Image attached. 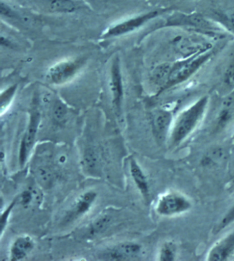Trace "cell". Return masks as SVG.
<instances>
[{"mask_svg":"<svg viewBox=\"0 0 234 261\" xmlns=\"http://www.w3.org/2000/svg\"><path fill=\"white\" fill-rule=\"evenodd\" d=\"M233 139H234V135H233Z\"/></svg>","mask_w":234,"mask_h":261,"instance_id":"obj_26","label":"cell"},{"mask_svg":"<svg viewBox=\"0 0 234 261\" xmlns=\"http://www.w3.org/2000/svg\"><path fill=\"white\" fill-rule=\"evenodd\" d=\"M233 223H234V205L226 213L225 216L222 218L221 222L218 224L215 230L216 234L221 232L222 230L229 227Z\"/></svg>","mask_w":234,"mask_h":261,"instance_id":"obj_21","label":"cell"},{"mask_svg":"<svg viewBox=\"0 0 234 261\" xmlns=\"http://www.w3.org/2000/svg\"><path fill=\"white\" fill-rule=\"evenodd\" d=\"M96 199H97V193L93 191H88L82 194L73 204L71 210L67 213L65 222H73L82 215H85L90 210Z\"/></svg>","mask_w":234,"mask_h":261,"instance_id":"obj_12","label":"cell"},{"mask_svg":"<svg viewBox=\"0 0 234 261\" xmlns=\"http://www.w3.org/2000/svg\"><path fill=\"white\" fill-rule=\"evenodd\" d=\"M193 203L189 197L181 192L171 191L160 195L155 205L158 215L163 217H173L189 212Z\"/></svg>","mask_w":234,"mask_h":261,"instance_id":"obj_3","label":"cell"},{"mask_svg":"<svg viewBox=\"0 0 234 261\" xmlns=\"http://www.w3.org/2000/svg\"><path fill=\"white\" fill-rule=\"evenodd\" d=\"M112 222L111 217L107 215H101L93 220L90 224L89 227V234L90 236H97L107 230L111 225Z\"/></svg>","mask_w":234,"mask_h":261,"instance_id":"obj_17","label":"cell"},{"mask_svg":"<svg viewBox=\"0 0 234 261\" xmlns=\"http://www.w3.org/2000/svg\"><path fill=\"white\" fill-rule=\"evenodd\" d=\"M171 63H165L158 65L152 72L151 80L159 89V93L163 92L169 80Z\"/></svg>","mask_w":234,"mask_h":261,"instance_id":"obj_15","label":"cell"},{"mask_svg":"<svg viewBox=\"0 0 234 261\" xmlns=\"http://www.w3.org/2000/svg\"><path fill=\"white\" fill-rule=\"evenodd\" d=\"M165 27H187L195 29L212 31L215 29L209 21L204 19L201 16L197 15H185V14H176L169 18Z\"/></svg>","mask_w":234,"mask_h":261,"instance_id":"obj_9","label":"cell"},{"mask_svg":"<svg viewBox=\"0 0 234 261\" xmlns=\"http://www.w3.org/2000/svg\"><path fill=\"white\" fill-rule=\"evenodd\" d=\"M82 59L67 60L55 64L49 69L45 79L49 83L59 85L67 83L77 75L83 67Z\"/></svg>","mask_w":234,"mask_h":261,"instance_id":"obj_4","label":"cell"},{"mask_svg":"<svg viewBox=\"0 0 234 261\" xmlns=\"http://www.w3.org/2000/svg\"><path fill=\"white\" fill-rule=\"evenodd\" d=\"M167 11H169V9H157L150 11L149 13L143 14V15H140L137 17L131 18V19L119 23V24L115 25V27L108 30L104 34L103 37L105 38L119 37V36L132 33V32L139 29L140 27H143L151 20L165 13Z\"/></svg>","mask_w":234,"mask_h":261,"instance_id":"obj_5","label":"cell"},{"mask_svg":"<svg viewBox=\"0 0 234 261\" xmlns=\"http://www.w3.org/2000/svg\"><path fill=\"white\" fill-rule=\"evenodd\" d=\"M40 121V115L37 111H34L31 115L29 126L27 127L25 135L22 139L19 149V164L21 166L25 165L27 160L30 151L33 148L37 137L38 127Z\"/></svg>","mask_w":234,"mask_h":261,"instance_id":"obj_6","label":"cell"},{"mask_svg":"<svg viewBox=\"0 0 234 261\" xmlns=\"http://www.w3.org/2000/svg\"><path fill=\"white\" fill-rule=\"evenodd\" d=\"M129 169L132 178H133L138 190L143 195L144 198H149V186L147 176H145V173L137 161L134 159H132L130 161Z\"/></svg>","mask_w":234,"mask_h":261,"instance_id":"obj_13","label":"cell"},{"mask_svg":"<svg viewBox=\"0 0 234 261\" xmlns=\"http://www.w3.org/2000/svg\"><path fill=\"white\" fill-rule=\"evenodd\" d=\"M43 3L45 7L54 13H72L77 9V5L73 0H43Z\"/></svg>","mask_w":234,"mask_h":261,"instance_id":"obj_16","label":"cell"},{"mask_svg":"<svg viewBox=\"0 0 234 261\" xmlns=\"http://www.w3.org/2000/svg\"><path fill=\"white\" fill-rule=\"evenodd\" d=\"M16 89H17V86H13V87L8 89L7 90L5 91V93H3V94H2V111H3L5 108L6 109L7 105H9L10 101H11L12 98H13V95L15 94Z\"/></svg>","mask_w":234,"mask_h":261,"instance_id":"obj_22","label":"cell"},{"mask_svg":"<svg viewBox=\"0 0 234 261\" xmlns=\"http://www.w3.org/2000/svg\"><path fill=\"white\" fill-rule=\"evenodd\" d=\"M15 202L12 203V204L10 205V206H9V208H8V209H7V210L5 211V213H3V214L2 215V218H1L2 233H3V232L4 231V229H5L6 224H7L8 217H9L10 213H11V211L12 210V208H13V207L14 206V205H15Z\"/></svg>","mask_w":234,"mask_h":261,"instance_id":"obj_25","label":"cell"},{"mask_svg":"<svg viewBox=\"0 0 234 261\" xmlns=\"http://www.w3.org/2000/svg\"><path fill=\"white\" fill-rule=\"evenodd\" d=\"M37 178L40 184L43 187H50L53 182V174L51 170L46 167H40L37 169Z\"/></svg>","mask_w":234,"mask_h":261,"instance_id":"obj_20","label":"cell"},{"mask_svg":"<svg viewBox=\"0 0 234 261\" xmlns=\"http://www.w3.org/2000/svg\"><path fill=\"white\" fill-rule=\"evenodd\" d=\"M67 108L65 103L60 100L56 101L54 105L53 113L54 119L57 122H63L67 117Z\"/></svg>","mask_w":234,"mask_h":261,"instance_id":"obj_19","label":"cell"},{"mask_svg":"<svg viewBox=\"0 0 234 261\" xmlns=\"http://www.w3.org/2000/svg\"><path fill=\"white\" fill-rule=\"evenodd\" d=\"M234 256V230L218 241L209 250L206 260L226 261Z\"/></svg>","mask_w":234,"mask_h":261,"instance_id":"obj_8","label":"cell"},{"mask_svg":"<svg viewBox=\"0 0 234 261\" xmlns=\"http://www.w3.org/2000/svg\"><path fill=\"white\" fill-rule=\"evenodd\" d=\"M173 121L171 111L163 109L156 111L153 115L152 125L154 135L157 141L163 142L169 139Z\"/></svg>","mask_w":234,"mask_h":261,"instance_id":"obj_10","label":"cell"},{"mask_svg":"<svg viewBox=\"0 0 234 261\" xmlns=\"http://www.w3.org/2000/svg\"><path fill=\"white\" fill-rule=\"evenodd\" d=\"M208 105L209 97L204 95L178 115L173 121L168 139L171 147L179 146L193 134L203 120Z\"/></svg>","mask_w":234,"mask_h":261,"instance_id":"obj_1","label":"cell"},{"mask_svg":"<svg viewBox=\"0 0 234 261\" xmlns=\"http://www.w3.org/2000/svg\"><path fill=\"white\" fill-rule=\"evenodd\" d=\"M213 47L203 49L185 59L171 63L169 80L163 91L169 90L193 76L214 55Z\"/></svg>","mask_w":234,"mask_h":261,"instance_id":"obj_2","label":"cell"},{"mask_svg":"<svg viewBox=\"0 0 234 261\" xmlns=\"http://www.w3.org/2000/svg\"><path fill=\"white\" fill-rule=\"evenodd\" d=\"M85 161L86 165L91 168L95 169L97 166V158L93 151H88L87 154H86Z\"/></svg>","mask_w":234,"mask_h":261,"instance_id":"obj_24","label":"cell"},{"mask_svg":"<svg viewBox=\"0 0 234 261\" xmlns=\"http://www.w3.org/2000/svg\"><path fill=\"white\" fill-rule=\"evenodd\" d=\"M143 248L133 242L122 243L105 253V259L111 260H133L141 257Z\"/></svg>","mask_w":234,"mask_h":261,"instance_id":"obj_7","label":"cell"},{"mask_svg":"<svg viewBox=\"0 0 234 261\" xmlns=\"http://www.w3.org/2000/svg\"><path fill=\"white\" fill-rule=\"evenodd\" d=\"M37 193L35 190H27L22 193L21 196V203L24 206H29L33 202L34 199H37Z\"/></svg>","mask_w":234,"mask_h":261,"instance_id":"obj_23","label":"cell"},{"mask_svg":"<svg viewBox=\"0 0 234 261\" xmlns=\"http://www.w3.org/2000/svg\"><path fill=\"white\" fill-rule=\"evenodd\" d=\"M177 257V247L172 242H167L160 249L159 260L161 261H173Z\"/></svg>","mask_w":234,"mask_h":261,"instance_id":"obj_18","label":"cell"},{"mask_svg":"<svg viewBox=\"0 0 234 261\" xmlns=\"http://www.w3.org/2000/svg\"><path fill=\"white\" fill-rule=\"evenodd\" d=\"M33 248L34 243L31 237L29 236L19 237L11 247V260L17 261L25 258L33 250Z\"/></svg>","mask_w":234,"mask_h":261,"instance_id":"obj_14","label":"cell"},{"mask_svg":"<svg viewBox=\"0 0 234 261\" xmlns=\"http://www.w3.org/2000/svg\"><path fill=\"white\" fill-rule=\"evenodd\" d=\"M111 90L114 107L118 112L121 109L123 99V83L119 57H115L112 63L111 70Z\"/></svg>","mask_w":234,"mask_h":261,"instance_id":"obj_11","label":"cell"}]
</instances>
